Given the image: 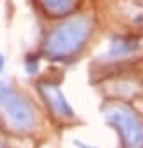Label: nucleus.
I'll return each mask as SVG.
<instances>
[{
    "mask_svg": "<svg viewBox=\"0 0 143 148\" xmlns=\"http://www.w3.org/2000/svg\"><path fill=\"white\" fill-rule=\"evenodd\" d=\"M105 117L119 129L126 148H143V120L133 108L115 103L105 110Z\"/></svg>",
    "mask_w": 143,
    "mask_h": 148,
    "instance_id": "2",
    "label": "nucleus"
},
{
    "mask_svg": "<svg viewBox=\"0 0 143 148\" xmlns=\"http://www.w3.org/2000/svg\"><path fill=\"white\" fill-rule=\"evenodd\" d=\"M74 145H75L77 148H96V146H89V145H86V143H82V141H79V139H75Z\"/></svg>",
    "mask_w": 143,
    "mask_h": 148,
    "instance_id": "8",
    "label": "nucleus"
},
{
    "mask_svg": "<svg viewBox=\"0 0 143 148\" xmlns=\"http://www.w3.org/2000/svg\"><path fill=\"white\" fill-rule=\"evenodd\" d=\"M42 4L52 14H65L75 5V0H42Z\"/></svg>",
    "mask_w": 143,
    "mask_h": 148,
    "instance_id": "5",
    "label": "nucleus"
},
{
    "mask_svg": "<svg viewBox=\"0 0 143 148\" xmlns=\"http://www.w3.org/2000/svg\"><path fill=\"white\" fill-rule=\"evenodd\" d=\"M91 33V19L86 16H74L56 26L45 38L44 52L52 59L70 58L79 52Z\"/></svg>",
    "mask_w": 143,
    "mask_h": 148,
    "instance_id": "1",
    "label": "nucleus"
},
{
    "mask_svg": "<svg viewBox=\"0 0 143 148\" xmlns=\"http://www.w3.org/2000/svg\"><path fill=\"white\" fill-rule=\"evenodd\" d=\"M37 70H38V59L35 58V59H26V71L28 73H37Z\"/></svg>",
    "mask_w": 143,
    "mask_h": 148,
    "instance_id": "7",
    "label": "nucleus"
},
{
    "mask_svg": "<svg viewBox=\"0 0 143 148\" xmlns=\"http://www.w3.org/2000/svg\"><path fill=\"white\" fill-rule=\"evenodd\" d=\"M4 66H6V58H4L2 54H0V71L4 70Z\"/></svg>",
    "mask_w": 143,
    "mask_h": 148,
    "instance_id": "9",
    "label": "nucleus"
},
{
    "mask_svg": "<svg viewBox=\"0 0 143 148\" xmlns=\"http://www.w3.org/2000/svg\"><path fill=\"white\" fill-rule=\"evenodd\" d=\"M0 108L16 129L30 131L35 125V108L32 103L2 80H0Z\"/></svg>",
    "mask_w": 143,
    "mask_h": 148,
    "instance_id": "3",
    "label": "nucleus"
},
{
    "mask_svg": "<svg viewBox=\"0 0 143 148\" xmlns=\"http://www.w3.org/2000/svg\"><path fill=\"white\" fill-rule=\"evenodd\" d=\"M0 148H4V146H2V145H0Z\"/></svg>",
    "mask_w": 143,
    "mask_h": 148,
    "instance_id": "10",
    "label": "nucleus"
},
{
    "mask_svg": "<svg viewBox=\"0 0 143 148\" xmlns=\"http://www.w3.org/2000/svg\"><path fill=\"white\" fill-rule=\"evenodd\" d=\"M136 49V44L129 38H117L110 45V54L112 56H126Z\"/></svg>",
    "mask_w": 143,
    "mask_h": 148,
    "instance_id": "6",
    "label": "nucleus"
},
{
    "mask_svg": "<svg viewBox=\"0 0 143 148\" xmlns=\"http://www.w3.org/2000/svg\"><path fill=\"white\" fill-rule=\"evenodd\" d=\"M38 89L44 96V99L49 103V106L56 112V115L59 117H65V119H72L75 115L74 108H72V105L66 101L65 94L61 92V89L54 84H47V82H42L38 84Z\"/></svg>",
    "mask_w": 143,
    "mask_h": 148,
    "instance_id": "4",
    "label": "nucleus"
}]
</instances>
